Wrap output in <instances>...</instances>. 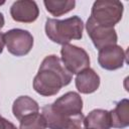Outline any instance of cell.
I'll return each instance as SVG.
<instances>
[{
	"label": "cell",
	"mask_w": 129,
	"mask_h": 129,
	"mask_svg": "<svg viewBox=\"0 0 129 129\" xmlns=\"http://www.w3.org/2000/svg\"><path fill=\"white\" fill-rule=\"evenodd\" d=\"M73 75L63 67L60 58L55 54L46 55L33 79L34 91L43 96L50 97L56 95L62 87L68 86Z\"/></svg>",
	"instance_id": "6da1fadb"
},
{
	"label": "cell",
	"mask_w": 129,
	"mask_h": 129,
	"mask_svg": "<svg viewBox=\"0 0 129 129\" xmlns=\"http://www.w3.org/2000/svg\"><path fill=\"white\" fill-rule=\"evenodd\" d=\"M111 127L116 129H123L129 126V101L122 99L116 103L113 110L109 111Z\"/></svg>",
	"instance_id": "7c38bea8"
},
{
	"label": "cell",
	"mask_w": 129,
	"mask_h": 129,
	"mask_svg": "<svg viewBox=\"0 0 129 129\" xmlns=\"http://www.w3.org/2000/svg\"><path fill=\"white\" fill-rule=\"evenodd\" d=\"M77 90L82 94H92L100 87V77L91 68L80 72L75 80Z\"/></svg>",
	"instance_id": "30bf717a"
},
{
	"label": "cell",
	"mask_w": 129,
	"mask_h": 129,
	"mask_svg": "<svg viewBox=\"0 0 129 129\" xmlns=\"http://www.w3.org/2000/svg\"><path fill=\"white\" fill-rule=\"evenodd\" d=\"M41 115L43 116L48 129H67L69 118L63 117L62 115L55 112L51 108L50 104L42 107Z\"/></svg>",
	"instance_id": "5bb4252c"
},
{
	"label": "cell",
	"mask_w": 129,
	"mask_h": 129,
	"mask_svg": "<svg viewBox=\"0 0 129 129\" xmlns=\"http://www.w3.org/2000/svg\"><path fill=\"white\" fill-rule=\"evenodd\" d=\"M50 106L58 114L70 118L82 114L83 100L80 94L76 92H68L57 98L52 104H50Z\"/></svg>",
	"instance_id": "52a82bcc"
},
{
	"label": "cell",
	"mask_w": 129,
	"mask_h": 129,
	"mask_svg": "<svg viewBox=\"0 0 129 129\" xmlns=\"http://www.w3.org/2000/svg\"><path fill=\"white\" fill-rule=\"evenodd\" d=\"M45 9L52 16H61L72 11L76 6L74 0H45L43 1Z\"/></svg>",
	"instance_id": "9a60e30c"
},
{
	"label": "cell",
	"mask_w": 129,
	"mask_h": 129,
	"mask_svg": "<svg viewBox=\"0 0 129 129\" xmlns=\"http://www.w3.org/2000/svg\"><path fill=\"white\" fill-rule=\"evenodd\" d=\"M7 50L15 56L26 55L33 46V36L28 30L13 28L3 33Z\"/></svg>",
	"instance_id": "5b68a950"
},
{
	"label": "cell",
	"mask_w": 129,
	"mask_h": 129,
	"mask_svg": "<svg viewBox=\"0 0 129 129\" xmlns=\"http://www.w3.org/2000/svg\"><path fill=\"white\" fill-rule=\"evenodd\" d=\"M5 45V41H4V37H3V33L0 32V54L3 51V47Z\"/></svg>",
	"instance_id": "d6986e66"
},
{
	"label": "cell",
	"mask_w": 129,
	"mask_h": 129,
	"mask_svg": "<svg viewBox=\"0 0 129 129\" xmlns=\"http://www.w3.org/2000/svg\"><path fill=\"white\" fill-rule=\"evenodd\" d=\"M87 129H111L110 113L104 109H94L85 117Z\"/></svg>",
	"instance_id": "4fadbf2b"
},
{
	"label": "cell",
	"mask_w": 129,
	"mask_h": 129,
	"mask_svg": "<svg viewBox=\"0 0 129 129\" xmlns=\"http://www.w3.org/2000/svg\"><path fill=\"white\" fill-rule=\"evenodd\" d=\"M19 129H46V123L41 114L35 113L20 120Z\"/></svg>",
	"instance_id": "2e32d148"
},
{
	"label": "cell",
	"mask_w": 129,
	"mask_h": 129,
	"mask_svg": "<svg viewBox=\"0 0 129 129\" xmlns=\"http://www.w3.org/2000/svg\"><path fill=\"white\" fill-rule=\"evenodd\" d=\"M125 58V51L118 44L103 47L99 50L98 54V62L100 67L107 71H115L122 68Z\"/></svg>",
	"instance_id": "ba28073f"
},
{
	"label": "cell",
	"mask_w": 129,
	"mask_h": 129,
	"mask_svg": "<svg viewBox=\"0 0 129 129\" xmlns=\"http://www.w3.org/2000/svg\"><path fill=\"white\" fill-rule=\"evenodd\" d=\"M123 11L124 6L120 1L98 0L92 6L90 17L100 25L114 27L121 20Z\"/></svg>",
	"instance_id": "3957f363"
},
{
	"label": "cell",
	"mask_w": 129,
	"mask_h": 129,
	"mask_svg": "<svg viewBox=\"0 0 129 129\" xmlns=\"http://www.w3.org/2000/svg\"><path fill=\"white\" fill-rule=\"evenodd\" d=\"M0 129H17L16 126L0 115Z\"/></svg>",
	"instance_id": "ac0fdd59"
},
{
	"label": "cell",
	"mask_w": 129,
	"mask_h": 129,
	"mask_svg": "<svg viewBox=\"0 0 129 129\" xmlns=\"http://www.w3.org/2000/svg\"><path fill=\"white\" fill-rule=\"evenodd\" d=\"M67 129H87L85 124V116L82 114L69 118Z\"/></svg>",
	"instance_id": "e0dca14e"
},
{
	"label": "cell",
	"mask_w": 129,
	"mask_h": 129,
	"mask_svg": "<svg viewBox=\"0 0 129 129\" xmlns=\"http://www.w3.org/2000/svg\"><path fill=\"white\" fill-rule=\"evenodd\" d=\"M10 15L16 22L31 23L37 19L39 8L35 1L17 0L10 7Z\"/></svg>",
	"instance_id": "9c48e42d"
},
{
	"label": "cell",
	"mask_w": 129,
	"mask_h": 129,
	"mask_svg": "<svg viewBox=\"0 0 129 129\" xmlns=\"http://www.w3.org/2000/svg\"><path fill=\"white\" fill-rule=\"evenodd\" d=\"M4 24H5V19H4V15L0 12V29L4 26Z\"/></svg>",
	"instance_id": "ffe728a7"
},
{
	"label": "cell",
	"mask_w": 129,
	"mask_h": 129,
	"mask_svg": "<svg viewBox=\"0 0 129 129\" xmlns=\"http://www.w3.org/2000/svg\"><path fill=\"white\" fill-rule=\"evenodd\" d=\"M60 55L63 67L72 75H78L85 69L90 68V56L82 47L70 43L63 44L60 49Z\"/></svg>",
	"instance_id": "277c9868"
},
{
	"label": "cell",
	"mask_w": 129,
	"mask_h": 129,
	"mask_svg": "<svg viewBox=\"0 0 129 129\" xmlns=\"http://www.w3.org/2000/svg\"><path fill=\"white\" fill-rule=\"evenodd\" d=\"M44 29L46 36L52 42L63 45L73 39L78 40L83 37L84 22L78 15L63 20L47 18Z\"/></svg>",
	"instance_id": "7a4b0ae2"
},
{
	"label": "cell",
	"mask_w": 129,
	"mask_h": 129,
	"mask_svg": "<svg viewBox=\"0 0 129 129\" xmlns=\"http://www.w3.org/2000/svg\"><path fill=\"white\" fill-rule=\"evenodd\" d=\"M39 106L35 100L28 96L18 97L12 105V113L17 120H22L24 117L38 113Z\"/></svg>",
	"instance_id": "8fae6325"
},
{
	"label": "cell",
	"mask_w": 129,
	"mask_h": 129,
	"mask_svg": "<svg viewBox=\"0 0 129 129\" xmlns=\"http://www.w3.org/2000/svg\"><path fill=\"white\" fill-rule=\"evenodd\" d=\"M86 29L93 44L98 50L109 45L117 44L118 36L114 27L100 25L89 17L86 23Z\"/></svg>",
	"instance_id": "8992f818"
}]
</instances>
